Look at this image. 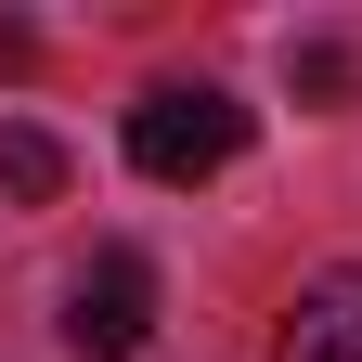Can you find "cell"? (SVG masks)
Returning a JSON list of instances; mask_svg holds the SVG:
<instances>
[{
	"label": "cell",
	"instance_id": "6",
	"mask_svg": "<svg viewBox=\"0 0 362 362\" xmlns=\"http://www.w3.org/2000/svg\"><path fill=\"white\" fill-rule=\"evenodd\" d=\"M39 65V26H13V13H0V78H26Z\"/></svg>",
	"mask_w": 362,
	"mask_h": 362
},
{
	"label": "cell",
	"instance_id": "1",
	"mask_svg": "<svg viewBox=\"0 0 362 362\" xmlns=\"http://www.w3.org/2000/svg\"><path fill=\"white\" fill-rule=\"evenodd\" d=\"M233 156H246V104H233V90L168 78V90L129 104V168H143V181H220Z\"/></svg>",
	"mask_w": 362,
	"mask_h": 362
},
{
	"label": "cell",
	"instance_id": "4",
	"mask_svg": "<svg viewBox=\"0 0 362 362\" xmlns=\"http://www.w3.org/2000/svg\"><path fill=\"white\" fill-rule=\"evenodd\" d=\"M0 194H13V207H52L65 194V143L39 117H0Z\"/></svg>",
	"mask_w": 362,
	"mask_h": 362
},
{
	"label": "cell",
	"instance_id": "5",
	"mask_svg": "<svg viewBox=\"0 0 362 362\" xmlns=\"http://www.w3.org/2000/svg\"><path fill=\"white\" fill-rule=\"evenodd\" d=\"M285 78L310 90V104H349V90H362V65H349V39H298V52H285Z\"/></svg>",
	"mask_w": 362,
	"mask_h": 362
},
{
	"label": "cell",
	"instance_id": "3",
	"mask_svg": "<svg viewBox=\"0 0 362 362\" xmlns=\"http://www.w3.org/2000/svg\"><path fill=\"white\" fill-rule=\"evenodd\" d=\"M272 362H362V272H310L285 337H272Z\"/></svg>",
	"mask_w": 362,
	"mask_h": 362
},
{
	"label": "cell",
	"instance_id": "2",
	"mask_svg": "<svg viewBox=\"0 0 362 362\" xmlns=\"http://www.w3.org/2000/svg\"><path fill=\"white\" fill-rule=\"evenodd\" d=\"M156 337V259L143 246H90V272L65 285V349L78 362H129Z\"/></svg>",
	"mask_w": 362,
	"mask_h": 362
}]
</instances>
